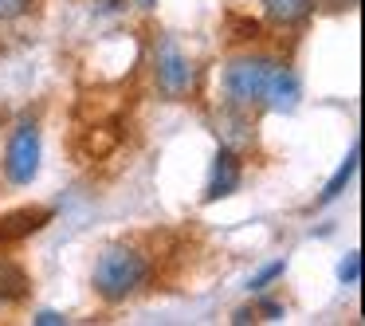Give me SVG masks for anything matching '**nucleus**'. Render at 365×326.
I'll list each match as a JSON object with an SVG mask.
<instances>
[{"label":"nucleus","mask_w":365,"mask_h":326,"mask_svg":"<svg viewBox=\"0 0 365 326\" xmlns=\"http://www.w3.org/2000/svg\"><path fill=\"white\" fill-rule=\"evenodd\" d=\"M150 279V260L138 248L126 244H110L95 263V291L106 302H122Z\"/></svg>","instance_id":"obj_1"},{"label":"nucleus","mask_w":365,"mask_h":326,"mask_svg":"<svg viewBox=\"0 0 365 326\" xmlns=\"http://www.w3.org/2000/svg\"><path fill=\"white\" fill-rule=\"evenodd\" d=\"M279 59L271 56H240L224 67V103L232 111L247 114L252 106H263V95L271 87V75H275Z\"/></svg>","instance_id":"obj_2"},{"label":"nucleus","mask_w":365,"mask_h":326,"mask_svg":"<svg viewBox=\"0 0 365 326\" xmlns=\"http://www.w3.org/2000/svg\"><path fill=\"white\" fill-rule=\"evenodd\" d=\"M40 158H43V146L36 122H20L9 138V150H4V177L12 185H32L40 177Z\"/></svg>","instance_id":"obj_3"},{"label":"nucleus","mask_w":365,"mask_h":326,"mask_svg":"<svg viewBox=\"0 0 365 326\" xmlns=\"http://www.w3.org/2000/svg\"><path fill=\"white\" fill-rule=\"evenodd\" d=\"M153 79L169 98H181L192 87V63L173 36H161L158 48H153Z\"/></svg>","instance_id":"obj_4"},{"label":"nucleus","mask_w":365,"mask_h":326,"mask_svg":"<svg viewBox=\"0 0 365 326\" xmlns=\"http://www.w3.org/2000/svg\"><path fill=\"white\" fill-rule=\"evenodd\" d=\"M244 181V161L232 146H220L216 150V161H212V177H208V189H205V200H224L240 189Z\"/></svg>","instance_id":"obj_5"},{"label":"nucleus","mask_w":365,"mask_h":326,"mask_svg":"<svg viewBox=\"0 0 365 326\" xmlns=\"http://www.w3.org/2000/svg\"><path fill=\"white\" fill-rule=\"evenodd\" d=\"M51 208H20V213L0 216V244H12V240H24L32 232H40L43 224H51Z\"/></svg>","instance_id":"obj_6"},{"label":"nucleus","mask_w":365,"mask_h":326,"mask_svg":"<svg viewBox=\"0 0 365 326\" xmlns=\"http://www.w3.org/2000/svg\"><path fill=\"white\" fill-rule=\"evenodd\" d=\"M299 95H302L299 75H294L291 67H283V63H279V67H275V75H271V87H267V95H263V103H267L271 111L291 114L294 106H299Z\"/></svg>","instance_id":"obj_7"},{"label":"nucleus","mask_w":365,"mask_h":326,"mask_svg":"<svg viewBox=\"0 0 365 326\" xmlns=\"http://www.w3.org/2000/svg\"><path fill=\"white\" fill-rule=\"evenodd\" d=\"M28 271L20 268L16 260H9V255H0V302H20L28 295Z\"/></svg>","instance_id":"obj_8"},{"label":"nucleus","mask_w":365,"mask_h":326,"mask_svg":"<svg viewBox=\"0 0 365 326\" xmlns=\"http://www.w3.org/2000/svg\"><path fill=\"white\" fill-rule=\"evenodd\" d=\"M259 4L275 24H302L314 12V0H259Z\"/></svg>","instance_id":"obj_9"},{"label":"nucleus","mask_w":365,"mask_h":326,"mask_svg":"<svg viewBox=\"0 0 365 326\" xmlns=\"http://www.w3.org/2000/svg\"><path fill=\"white\" fill-rule=\"evenodd\" d=\"M357 158H361V150L354 146V150H349V158L338 165V173H334L330 181H326V189H322V197H318V205H334V200H338L341 193H346V185L354 181V173H357Z\"/></svg>","instance_id":"obj_10"},{"label":"nucleus","mask_w":365,"mask_h":326,"mask_svg":"<svg viewBox=\"0 0 365 326\" xmlns=\"http://www.w3.org/2000/svg\"><path fill=\"white\" fill-rule=\"evenodd\" d=\"M283 271H287V260H271L267 268H259L252 279H247V291H252V295L267 291V287L275 283V279H283Z\"/></svg>","instance_id":"obj_11"},{"label":"nucleus","mask_w":365,"mask_h":326,"mask_svg":"<svg viewBox=\"0 0 365 326\" xmlns=\"http://www.w3.org/2000/svg\"><path fill=\"white\" fill-rule=\"evenodd\" d=\"M36 0H0V24H9V20H20L32 12Z\"/></svg>","instance_id":"obj_12"},{"label":"nucleus","mask_w":365,"mask_h":326,"mask_svg":"<svg viewBox=\"0 0 365 326\" xmlns=\"http://www.w3.org/2000/svg\"><path fill=\"white\" fill-rule=\"evenodd\" d=\"M338 279H341V283H349V287H354L357 279H361V255H357V252H349L346 260L338 263Z\"/></svg>","instance_id":"obj_13"},{"label":"nucleus","mask_w":365,"mask_h":326,"mask_svg":"<svg viewBox=\"0 0 365 326\" xmlns=\"http://www.w3.org/2000/svg\"><path fill=\"white\" fill-rule=\"evenodd\" d=\"M36 322H40V326H63L67 318L59 315V310H40V315H36Z\"/></svg>","instance_id":"obj_14"},{"label":"nucleus","mask_w":365,"mask_h":326,"mask_svg":"<svg viewBox=\"0 0 365 326\" xmlns=\"http://www.w3.org/2000/svg\"><path fill=\"white\" fill-rule=\"evenodd\" d=\"M263 315H267V318H279V315H283V307H279V302H271V299H263Z\"/></svg>","instance_id":"obj_15"},{"label":"nucleus","mask_w":365,"mask_h":326,"mask_svg":"<svg viewBox=\"0 0 365 326\" xmlns=\"http://www.w3.org/2000/svg\"><path fill=\"white\" fill-rule=\"evenodd\" d=\"M134 4H138V9H142V12H150V9H158V0H134Z\"/></svg>","instance_id":"obj_16"},{"label":"nucleus","mask_w":365,"mask_h":326,"mask_svg":"<svg viewBox=\"0 0 365 326\" xmlns=\"http://www.w3.org/2000/svg\"><path fill=\"white\" fill-rule=\"evenodd\" d=\"M338 4H346V0H338ZM349 4H354V0H349Z\"/></svg>","instance_id":"obj_17"}]
</instances>
